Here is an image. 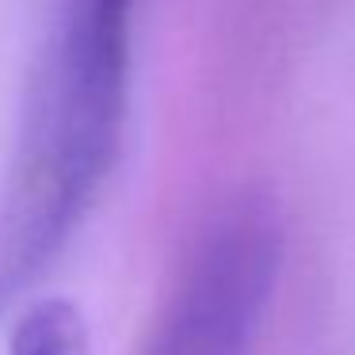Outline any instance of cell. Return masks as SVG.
Here are the masks:
<instances>
[{
    "mask_svg": "<svg viewBox=\"0 0 355 355\" xmlns=\"http://www.w3.org/2000/svg\"><path fill=\"white\" fill-rule=\"evenodd\" d=\"M12 355H88V329L73 302L46 298L19 317Z\"/></svg>",
    "mask_w": 355,
    "mask_h": 355,
    "instance_id": "cell-3",
    "label": "cell"
},
{
    "mask_svg": "<svg viewBox=\"0 0 355 355\" xmlns=\"http://www.w3.org/2000/svg\"><path fill=\"white\" fill-rule=\"evenodd\" d=\"M279 263V207L263 195L230 202L202 233L141 355H252Z\"/></svg>",
    "mask_w": 355,
    "mask_h": 355,
    "instance_id": "cell-2",
    "label": "cell"
},
{
    "mask_svg": "<svg viewBox=\"0 0 355 355\" xmlns=\"http://www.w3.org/2000/svg\"><path fill=\"white\" fill-rule=\"evenodd\" d=\"M134 0H62L0 187V306L92 207L126 119Z\"/></svg>",
    "mask_w": 355,
    "mask_h": 355,
    "instance_id": "cell-1",
    "label": "cell"
}]
</instances>
